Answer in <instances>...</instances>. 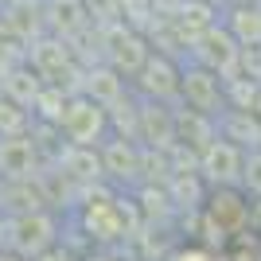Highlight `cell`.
<instances>
[{
  "label": "cell",
  "instance_id": "23",
  "mask_svg": "<svg viewBox=\"0 0 261 261\" xmlns=\"http://www.w3.org/2000/svg\"><path fill=\"white\" fill-rule=\"evenodd\" d=\"M250 113L261 121V86H257V98H253V106H250Z\"/></svg>",
  "mask_w": 261,
  "mask_h": 261
},
{
  "label": "cell",
  "instance_id": "22",
  "mask_svg": "<svg viewBox=\"0 0 261 261\" xmlns=\"http://www.w3.org/2000/svg\"><path fill=\"white\" fill-rule=\"evenodd\" d=\"M82 261H117V257H113L109 250H94V253H86Z\"/></svg>",
  "mask_w": 261,
  "mask_h": 261
},
{
  "label": "cell",
  "instance_id": "21",
  "mask_svg": "<svg viewBox=\"0 0 261 261\" xmlns=\"http://www.w3.org/2000/svg\"><path fill=\"white\" fill-rule=\"evenodd\" d=\"M246 238L261 246V199H250V222H246Z\"/></svg>",
  "mask_w": 261,
  "mask_h": 261
},
{
  "label": "cell",
  "instance_id": "5",
  "mask_svg": "<svg viewBox=\"0 0 261 261\" xmlns=\"http://www.w3.org/2000/svg\"><path fill=\"white\" fill-rule=\"evenodd\" d=\"M226 78H218L215 70H207V66H195L187 63L184 70H179V106L191 109V113H203V117H215L226 109Z\"/></svg>",
  "mask_w": 261,
  "mask_h": 261
},
{
  "label": "cell",
  "instance_id": "8",
  "mask_svg": "<svg viewBox=\"0 0 261 261\" xmlns=\"http://www.w3.org/2000/svg\"><path fill=\"white\" fill-rule=\"evenodd\" d=\"M148 55H152V47L137 28H129V23H109L106 28V59L125 82L148 63Z\"/></svg>",
  "mask_w": 261,
  "mask_h": 261
},
{
  "label": "cell",
  "instance_id": "12",
  "mask_svg": "<svg viewBox=\"0 0 261 261\" xmlns=\"http://www.w3.org/2000/svg\"><path fill=\"white\" fill-rule=\"evenodd\" d=\"M222 28L234 35V43L238 47H257L261 43V4H226L222 12Z\"/></svg>",
  "mask_w": 261,
  "mask_h": 261
},
{
  "label": "cell",
  "instance_id": "17",
  "mask_svg": "<svg viewBox=\"0 0 261 261\" xmlns=\"http://www.w3.org/2000/svg\"><path fill=\"white\" fill-rule=\"evenodd\" d=\"M28 125H32L28 109L16 106V101H8V98H0V141H12V137H28Z\"/></svg>",
  "mask_w": 261,
  "mask_h": 261
},
{
  "label": "cell",
  "instance_id": "19",
  "mask_svg": "<svg viewBox=\"0 0 261 261\" xmlns=\"http://www.w3.org/2000/svg\"><path fill=\"white\" fill-rule=\"evenodd\" d=\"M164 261H226V253L211 250V246H203V242H191V246H175Z\"/></svg>",
  "mask_w": 261,
  "mask_h": 261
},
{
  "label": "cell",
  "instance_id": "16",
  "mask_svg": "<svg viewBox=\"0 0 261 261\" xmlns=\"http://www.w3.org/2000/svg\"><path fill=\"white\" fill-rule=\"evenodd\" d=\"M32 70L43 78V86H59L63 90V70H70V51L63 43H39L32 51Z\"/></svg>",
  "mask_w": 261,
  "mask_h": 261
},
{
  "label": "cell",
  "instance_id": "1",
  "mask_svg": "<svg viewBox=\"0 0 261 261\" xmlns=\"http://www.w3.org/2000/svg\"><path fill=\"white\" fill-rule=\"evenodd\" d=\"M74 218L82 222V234L98 250H109L141 230V203L133 191H90L78 203Z\"/></svg>",
  "mask_w": 261,
  "mask_h": 261
},
{
  "label": "cell",
  "instance_id": "7",
  "mask_svg": "<svg viewBox=\"0 0 261 261\" xmlns=\"http://www.w3.org/2000/svg\"><path fill=\"white\" fill-rule=\"evenodd\" d=\"M187 51H191V63H195V66H207V70H215L218 78H234V74H238V55H242V47L234 43V35H230L222 23L207 28V32L199 35Z\"/></svg>",
  "mask_w": 261,
  "mask_h": 261
},
{
  "label": "cell",
  "instance_id": "20",
  "mask_svg": "<svg viewBox=\"0 0 261 261\" xmlns=\"http://www.w3.org/2000/svg\"><path fill=\"white\" fill-rule=\"evenodd\" d=\"M32 261H82V253H78L70 242H55L51 250H43L39 257H32Z\"/></svg>",
  "mask_w": 261,
  "mask_h": 261
},
{
  "label": "cell",
  "instance_id": "13",
  "mask_svg": "<svg viewBox=\"0 0 261 261\" xmlns=\"http://www.w3.org/2000/svg\"><path fill=\"white\" fill-rule=\"evenodd\" d=\"M82 94L109 109V106H117V101L129 94V82H125L113 66H98V70H86V78H82Z\"/></svg>",
  "mask_w": 261,
  "mask_h": 261
},
{
  "label": "cell",
  "instance_id": "2",
  "mask_svg": "<svg viewBox=\"0 0 261 261\" xmlns=\"http://www.w3.org/2000/svg\"><path fill=\"white\" fill-rule=\"evenodd\" d=\"M246 222H250V195L242 187H207V199L199 207L203 246L222 253L230 242L246 234Z\"/></svg>",
  "mask_w": 261,
  "mask_h": 261
},
{
  "label": "cell",
  "instance_id": "11",
  "mask_svg": "<svg viewBox=\"0 0 261 261\" xmlns=\"http://www.w3.org/2000/svg\"><path fill=\"white\" fill-rule=\"evenodd\" d=\"M172 137L179 148H191V152H203L211 141L218 137V121L215 117H203V113H191V109H172Z\"/></svg>",
  "mask_w": 261,
  "mask_h": 261
},
{
  "label": "cell",
  "instance_id": "6",
  "mask_svg": "<svg viewBox=\"0 0 261 261\" xmlns=\"http://www.w3.org/2000/svg\"><path fill=\"white\" fill-rule=\"evenodd\" d=\"M179 70H184V66L175 63L172 55L152 51L148 63L129 78V86L137 90L144 101H152V106H172V101L179 98Z\"/></svg>",
  "mask_w": 261,
  "mask_h": 261
},
{
  "label": "cell",
  "instance_id": "15",
  "mask_svg": "<svg viewBox=\"0 0 261 261\" xmlns=\"http://www.w3.org/2000/svg\"><path fill=\"white\" fill-rule=\"evenodd\" d=\"M59 172L74 184H98L101 179V156L98 148H78V144H66V152L59 156Z\"/></svg>",
  "mask_w": 261,
  "mask_h": 261
},
{
  "label": "cell",
  "instance_id": "10",
  "mask_svg": "<svg viewBox=\"0 0 261 261\" xmlns=\"http://www.w3.org/2000/svg\"><path fill=\"white\" fill-rule=\"evenodd\" d=\"M98 156H101V175L113 179V184L133 187L144 172V152H141V144L129 141V137H113L109 133V141L98 148Z\"/></svg>",
  "mask_w": 261,
  "mask_h": 261
},
{
  "label": "cell",
  "instance_id": "18",
  "mask_svg": "<svg viewBox=\"0 0 261 261\" xmlns=\"http://www.w3.org/2000/svg\"><path fill=\"white\" fill-rule=\"evenodd\" d=\"M238 187L246 191L250 199H261V148H250L246 160H242V179Z\"/></svg>",
  "mask_w": 261,
  "mask_h": 261
},
{
  "label": "cell",
  "instance_id": "14",
  "mask_svg": "<svg viewBox=\"0 0 261 261\" xmlns=\"http://www.w3.org/2000/svg\"><path fill=\"white\" fill-rule=\"evenodd\" d=\"M0 175L4 179H32L35 175V144L28 137L0 141Z\"/></svg>",
  "mask_w": 261,
  "mask_h": 261
},
{
  "label": "cell",
  "instance_id": "9",
  "mask_svg": "<svg viewBox=\"0 0 261 261\" xmlns=\"http://www.w3.org/2000/svg\"><path fill=\"white\" fill-rule=\"evenodd\" d=\"M242 160H246V148H238L226 137H215V141L195 156L199 175L207 187H238L242 179Z\"/></svg>",
  "mask_w": 261,
  "mask_h": 261
},
{
  "label": "cell",
  "instance_id": "3",
  "mask_svg": "<svg viewBox=\"0 0 261 261\" xmlns=\"http://www.w3.org/2000/svg\"><path fill=\"white\" fill-rule=\"evenodd\" d=\"M55 129L66 137V144H78V148H101L109 141V109L98 106L94 98L86 94H74V98H66L63 106V117Z\"/></svg>",
  "mask_w": 261,
  "mask_h": 261
},
{
  "label": "cell",
  "instance_id": "24",
  "mask_svg": "<svg viewBox=\"0 0 261 261\" xmlns=\"http://www.w3.org/2000/svg\"><path fill=\"white\" fill-rule=\"evenodd\" d=\"M0 261H28V257H20V253H12V250H0Z\"/></svg>",
  "mask_w": 261,
  "mask_h": 261
},
{
  "label": "cell",
  "instance_id": "25",
  "mask_svg": "<svg viewBox=\"0 0 261 261\" xmlns=\"http://www.w3.org/2000/svg\"><path fill=\"white\" fill-rule=\"evenodd\" d=\"M4 238H8V218H0V250H4Z\"/></svg>",
  "mask_w": 261,
  "mask_h": 261
},
{
  "label": "cell",
  "instance_id": "4",
  "mask_svg": "<svg viewBox=\"0 0 261 261\" xmlns=\"http://www.w3.org/2000/svg\"><path fill=\"white\" fill-rule=\"evenodd\" d=\"M63 222L59 215H51L47 207L35 211H20L16 218H8V238H4V250L20 253V257H39L43 250H51L55 242H63Z\"/></svg>",
  "mask_w": 261,
  "mask_h": 261
}]
</instances>
